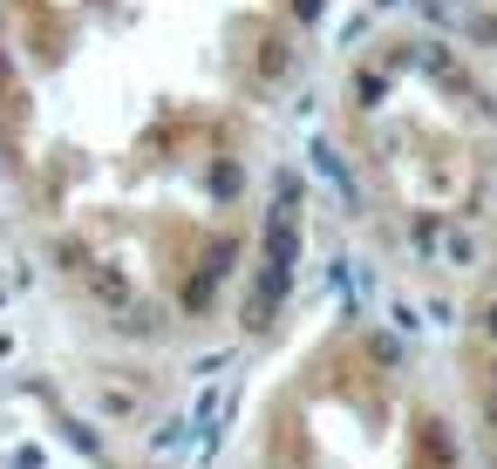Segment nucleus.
Segmentation results:
<instances>
[{"label": "nucleus", "instance_id": "f257e3e1", "mask_svg": "<svg viewBox=\"0 0 497 469\" xmlns=\"http://www.w3.org/2000/svg\"><path fill=\"white\" fill-rule=\"evenodd\" d=\"M483 415H491V428H497V381L483 388Z\"/></svg>", "mask_w": 497, "mask_h": 469}, {"label": "nucleus", "instance_id": "f03ea898", "mask_svg": "<svg viewBox=\"0 0 497 469\" xmlns=\"http://www.w3.org/2000/svg\"><path fill=\"white\" fill-rule=\"evenodd\" d=\"M483 327H491V340H497V306H491V313H483Z\"/></svg>", "mask_w": 497, "mask_h": 469}]
</instances>
